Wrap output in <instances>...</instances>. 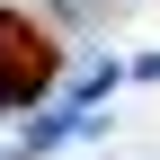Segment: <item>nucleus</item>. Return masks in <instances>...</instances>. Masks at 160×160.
<instances>
[{
	"instance_id": "obj_1",
	"label": "nucleus",
	"mask_w": 160,
	"mask_h": 160,
	"mask_svg": "<svg viewBox=\"0 0 160 160\" xmlns=\"http://www.w3.org/2000/svg\"><path fill=\"white\" fill-rule=\"evenodd\" d=\"M53 36L45 27H27L18 9H0V98H45L53 89Z\"/></svg>"
}]
</instances>
